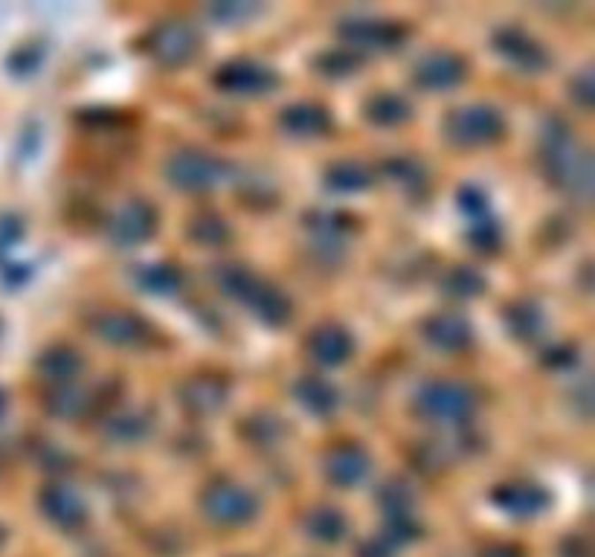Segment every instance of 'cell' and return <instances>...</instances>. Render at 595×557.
Masks as SVG:
<instances>
[{"label":"cell","mask_w":595,"mask_h":557,"mask_svg":"<svg viewBox=\"0 0 595 557\" xmlns=\"http://www.w3.org/2000/svg\"><path fill=\"white\" fill-rule=\"evenodd\" d=\"M451 134L459 143H488L503 131V120L491 108H468L451 117Z\"/></svg>","instance_id":"6da1fadb"},{"label":"cell","mask_w":595,"mask_h":557,"mask_svg":"<svg viewBox=\"0 0 595 557\" xmlns=\"http://www.w3.org/2000/svg\"><path fill=\"white\" fill-rule=\"evenodd\" d=\"M421 409L433 418H459L471 409V395L456 383H433L424 389L421 395Z\"/></svg>","instance_id":"7a4b0ae2"},{"label":"cell","mask_w":595,"mask_h":557,"mask_svg":"<svg viewBox=\"0 0 595 557\" xmlns=\"http://www.w3.org/2000/svg\"><path fill=\"white\" fill-rule=\"evenodd\" d=\"M197 50V38L189 27L183 24H166L154 33V52L158 58L169 61V65H181Z\"/></svg>","instance_id":"3957f363"},{"label":"cell","mask_w":595,"mask_h":557,"mask_svg":"<svg viewBox=\"0 0 595 557\" xmlns=\"http://www.w3.org/2000/svg\"><path fill=\"white\" fill-rule=\"evenodd\" d=\"M462 61L447 56V52H436L419 65V81L427 88H451L462 79Z\"/></svg>","instance_id":"277c9868"},{"label":"cell","mask_w":595,"mask_h":557,"mask_svg":"<svg viewBox=\"0 0 595 557\" xmlns=\"http://www.w3.org/2000/svg\"><path fill=\"white\" fill-rule=\"evenodd\" d=\"M218 81H221L227 90H236V93H259L267 85H274V76H270L265 67H256V65H250V61H242V65L224 67Z\"/></svg>","instance_id":"5b68a950"},{"label":"cell","mask_w":595,"mask_h":557,"mask_svg":"<svg viewBox=\"0 0 595 557\" xmlns=\"http://www.w3.org/2000/svg\"><path fill=\"white\" fill-rule=\"evenodd\" d=\"M215 163H210L201 154H181L172 163V177L186 189H201L215 181Z\"/></svg>","instance_id":"8992f818"},{"label":"cell","mask_w":595,"mask_h":557,"mask_svg":"<svg viewBox=\"0 0 595 557\" xmlns=\"http://www.w3.org/2000/svg\"><path fill=\"white\" fill-rule=\"evenodd\" d=\"M311 352H314L317 360L322 363H340L346 360L352 352V340L349 334L337 329V325H328V329H320L311 340Z\"/></svg>","instance_id":"52a82bcc"},{"label":"cell","mask_w":595,"mask_h":557,"mask_svg":"<svg viewBox=\"0 0 595 557\" xmlns=\"http://www.w3.org/2000/svg\"><path fill=\"white\" fill-rule=\"evenodd\" d=\"M151 224H154V215L149 206H125L117 224H113V236L120 241H140L151 233Z\"/></svg>","instance_id":"ba28073f"},{"label":"cell","mask_w":595,"mask_h":557,"mask_svg":"<svg viewBox=\"0 0 595 557\" xmlns=\"http://www.w3.org/2000/svg\"><path fill=\"white\" fill-rule=\"evenodd\" d=\"M427 334H430V340L436 345H442V349H459V345H465L468 340H471V331H468L465 320L453 317V313H444V317L430 320Z\"/></svg>","instance_id":"9c48e42d"},{"label":"cell","mask_w":595,"mask_h":557,"mask_svg":"<svg viewBox=\"0 0 595 557\" xmlns=\"http://www.w3.org/2000/svg\"><path fill=\"white\" fill-rule=\"evenodd\" d=\"M497 44H499V52H506V56H511V58L520 61V65H526V67H540L543 61H546V56H543L535 41L514 33V29H508V33L499 35Z\"/></svg>","instance_id":"30bf717a"},{"label":"cell","mask_w":595,"mask_h":557,"mask_svg":"<svg viewBox=\"0 0 595 557\" xmlns=\"http://www.w3.org/2000/svg\"><path fill=\"white\" fill-rule=\"evenodd\" d=\"M328 470L334 479L343 482V485H354L358 479L367 476V456H363L358 447H343L334 453Z\"/></svg>","instance_id":"8fae6325"},{"label":"cell","mask_w":595,"mask_h":557,"mask_svg":"<svg viewBox=\"0 0 595 557\" xmlns=\"http://www.w3.org/2000/svg\"><path fill=\"white\" fill-rule=\"evenodd\" d=\"M285 125L294 134H320L326 131L328 117L317 104H294V108L285 111Z\"/></svg>","instance_id":"7c38bea8"},{"label":"cell","mask_w":595,"mask_h":557,"mask_svg":"<svg viewBox=\"0 0 595 557\" xmlns=\"http://www.w3.org/2000/svg\"><path fill=\"white\" fill-rule=\"evenodd\" d=\"M343 35L352 38L354 44H383V41L390 44V41L401 38V29L383 27L381 20H358L352 27H343Z\"/></svg>","instance_id":"4fadbf2b"},{"label":"cell","mask_w":595,"mask_h":557,"mask_svg":"<svg viewBox=\"0 0 595 557\" xmlns=\"http://www.w3.org/2000/svg\"><path fill=\"white\" fill-rule=\"evenodd\" d=\"M206 502H210V508L215 514H221V517H233V514H238V517H244L247 514V506H250V497L244 491L238 488H229V485H218L210 497H206Z\"/></svg>","instance_id":"5bb4252c"},{"label":"cell","mask_w":595,"mask_h":557,"mask_svg":"<svg viewBox=\"0 0 595 557\" xmlns=\"http://www.w3.org/2000/svg\"><path fill=\"white\" fill-rule=\"evenodd\" d=\"M99 331L113 343H137L143 337V325L134 317H128V313H108V317L102 320Z\"/></svg>","instance_id":"9a60e30c"},{"label":"cell","mask_w":595,"mask_h":557,"mask_svg":"<svg viewBox=\"0 0 595 557\" xmlns=\"http://www.w3.org/2000/svg\"><path fill=\"white\" fill-rule=\"evenodd\" d=\"M369 117L375 122H401L410 117V104H406L401 97H392V93H381L369 102Z\"/></svg>","instance_id":"2e32d148"},{"label":"cell","mask_w":595,"mask_h":557,"mask_svg":"<svg viewBox=\"0 0 595 557\" xmlns=\"http://www.w3.org/2000/svg\"><path fill=\"white\" fill-rule=\"evenodd\" d=\"M299 398L311 409H317V413H326V409H331L334 401H337V398H334V389L326 381H320V377H308V381H302L299 383Z\"/></svg>","instance_id":"e0dca14e"},{"label":"cell","mask_w":595,"mask_h":557,"mask_svg":"<svg viewBox=\"0 0 595 557\" xmlns=\"http://www.w3.org/2000/svg\"><path fill=\"white\" fill-rule=\"evenodd\" d=\"M41 366H44V372L50 377H70V375H76L81 360H79V354L70 352V349H53V352L44 354Z\"/></svg>","instance_id":"ac0fdd59"},{"label":"cell","mask_w":595,"mask_h":557,"mask_svg":"<svg viewBox=\"0 0 595 557\" xmlns=\"http://www.w3.org/2000/svg\"><path fill=\"white\" fill-rule=\"evenodd\" d=\"M328 181L337 189H360L367 186V172L354 163H340L328 172Z\"/></svg>","instance_id":"d6986e66"},{"label":"cell","mask_w":595,"mask_h":557,"mask_svg":"<svg viewBox=\"0 0 595 557\" xmlns=\"http://www.w3.org/2000/svg\"><path fill=\"white\" fill-rule=\"evenodd\" d=\"M451 288L456 293H476L479 288H483V276H476V273H471V270H459V273H453Z\"/></svg>","instance_id":"ffe728a7"},{"label":"cell","mask_w":595,"mask_h":557,"mask_svg":"<svg viewBox=\"0 0 595 557\" xmlns=\"http://www.w3.org/2000/svg\"><path fill=\"white\" fill-rule=\"evenodd\" d=\"M145 285H151V288H158V290H172L174 285H177V273L174 270H169V267H151L149 270V282Z\"/></svg>","instance_id":"44dd1931"}]
</instances>
